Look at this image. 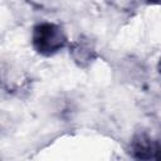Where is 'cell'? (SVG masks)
Returning a JSON list of instances; mask_svg holds the SVG:
<instances>
[{"mask_svg":"<svg viewBox=\"0 0 161 161\" xmlns=\"http://www.w3.org/2000/svg\"><path fill=\"white\" fill-rule=\"evenodd\" d=\"M31 44L34 50L44 57H52L68 44L64 29L52 21H40L33 26Z\"/></svg>","mask_w":161,"mask_h":161,"instance_id":"6da1fadb","label":"cell"},{"mask_svg":"<svg viewBox=\"0 0 161 161\" xmlns=\"http://www.w3.org/2000/svg\"><path fill=\"white\" fill-rule=\"evenodd\" d=\"M156 138L147 131H137L127 147V152L135 161H152L155 155Z\"/></svg>","mask_w":161,"mask_h":161,"instance_id":"7a4b0ae2","label":"cell"},{"mask_svg":"<svg viewBox=\"0 0 161 161\" xmlns=\"http://www.w3.org/2000/svg\"><path fill=\"white\" fill-rule=\"evenodd\" d=\"M69 54L73 58L74 63L80 68L88 67L97 58L94 44L91 42L89 38L83 35H80L78 39L69 44Z\"/></svg>","mask_w":161,"mask_h":161,"instance_id":"3957f363","label":"cell"},{"mask_svg":"<svg viewBox=\"0 0 161 161\" xmlns=\"http://www.w3.org/2000/svg\"><path fill=\"white\" fill-rule=\"evenodd\" d=\"M152 161H161V136L156 138V146H155V155Z\"/></svg>","mask_w":161,"mask_h":161,"instance_id":"277c9868","label":"cell"},{"mask_svg":"<svg viewBox=\"0 0 161 161\" xmlns=\"http://www.w3.org/2000/svg\"><path fill=\"white\" fill-rule=\"evenodd\" d=\"M157 70H158V73L161 74V58H160V60H158V63H157Z\"/></svg>","mask_w":161,"mask_h":161,"instance_id":"5b68a950","label":"cell"}]
</instances>
